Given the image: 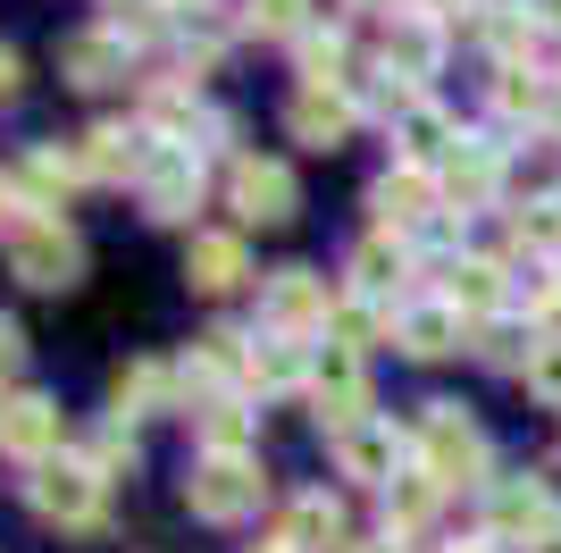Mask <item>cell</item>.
Returning a JSON list of instances; mask_svg holds the SVG:
<instances>
[{
	"instance_id": "cell-1",
	"label": "cell",
	"mask_w": 561,
	"mask_h": 553,
	"mask_svg": "<svg viewBox=\"0 0 561 553\" xmlns=\"http://www.w3.org/2000/svg\"><path fill=\"white\" fill-rule=\"evenodd\" d=\"M420 470L436 486H486V437L461 419V403H427V419H420Z\"/></svg>"
},
{
	"instance_id": "cell-2",
	"label": "cell",
	"mask_w": 561,
	"mask_h": 553,
	"mask_svg": "<svg viewBox=\"0 0 561 553\" xmlns=\"http://www.w3.org/2000/svg\"><path fill=\"white\" fill-rule=\"evenodd\" d=\"M76 269H84L76 227H59V218H25V227H18V244H9V276H18V285H34V294H68Z\"/></svg>"
},
{
	"instance_id": "cell-3",
	"label": "cell",
	"mask_w": 561,
	"mask_h": 553,
	"mask_svg": "<svg viewBox=\"0 0 561 553\" xmlns=\"http://www.w3.org/2000/svg\"><path fill=\"white\" fill-rule=\"evenodd\" d=\"M101 486H110V478H101L93 461H59V453H50V461H34L25 504L43 511V520H59V529H93V520H101Z\"/></svg>"
},
{
	"instance_id": "cell-4",
	"label": "cell",
	"mask_w": 561,
	"mask_h": 553,
	"mask_svg": "<svg viewBox=\"0 0 561 553\" xmlns=\"http://www.w3.org/2000/svg\"><path fill=\"white\" fill-rule=\"evenodd\" d=\"M185 504H193V520H243V511H260V461L252 453H202L185 478Z\"/></svg>"
},
{
	"instance_id": "cell-5",
	"label": "cell",
	"mask_w": 561,
	"mask_h": 553,
	"mask_svg": "<svg viewBox=\"0 0 561 553\" xmlns=\"http://www.w3.org/2000/svg\"><path fill=\"white\" fill-rule=\"evenodd\" d=\"M260 311H268V336H319V327L335 319V294H328V276H310V269H277L268 276V294H260Z\"/></svg>"
},
{
	"instance_id": "cell-6",
	"label": "cell",
	"mask_w": 561,
	"mask_h": 553,
	"mask_svg": "<svg viewBox=\"0 0 561 553\" xmlns=\"http://www.w3.org/2000/svg\"><path fill=\"white\" fill-rule=\"evenodd\" d=\"M310 403H319V428H328V437H352V428H360L369 386H360V352L352 345H328V361L310 369Z\"/></svg>"
},
{
	"instance_id": "cell-7",
	"label": "cell",
	"mask_w": 561,
	"mask_h": 553,
	"mask_svg": "<svg viewBox=\"0 0 561 553\" xmlns=\"http://www.w3.org/2000/svg\"><path fill=\"white\" fill-rule=\"evenodd\" d=\"M335 461H344V478H360V486H394L402 461H411V437H394L386 419H360L352 437H335Z\"/></svg>"
},
{
	"instance_id": "cell-8",
	"label": "cell",
	"mask_w": 561,
	"mask_h": 553,
	"mask_svg": "<svg viewBox=\"0 0 561 553\" xmlns=\"http://www.w3.org/2000/svg\"><path fill=\"white\" fill-rule=\"evenodd\" d=\"M50 444H59V403H50V394H9V403H0V453L50 461Z\"/></svg>"
},
{
	"instance_id": "cell-9",
	"label": "cell",
	"mask_w": 561,
	"mask_h": 553,
	"mask_svg": "<svg viewBox=\"0 0 561 553\" xmlns=\"http://www.w3.org/2000/svg\"><path fill=\"white\" fill-rule=\"evenodd\" d=\"M234 210H243L252 227L294 218V168H277V160H234Z\"/></svg>"
},
{
	"instance_id": "cell-10",
	"label": "cell",
	"mask_w": 561,
	"mask_h": 553,
	"mask_svg": "<svg viewBox=\"0 0 561 553\" xmlns=\"http://www.w3.org/2000/svg\"><path fill=\"white\" fill-rule=\"evenodd\" d=\"M193 202H202V160L193 151H160L142 168V210L151 218H193Z\"/></svg>"
},
{
	"instance_id": "cell-11",
	"label": "cell",
	"mask_w": 561,
	"mask_h": 553,
	"mask_svg": "<svg viewBox=\"0 0 561 553\" xmlns=\"http://www.w3.org/2000/svg\"><path fill=\"white\" fill-rule=\"evenodd\" d=\"M545 520H553V486H545V478H512V486H494V495H486V529L494 537H528V545H537Z\"/></svg>"
},
{
	"instance_id": "cell-12",
	"label": "cell",
	"mask_w": 561,
	"mask_h": 553,
	"mask_svg": "<svg viewBox=\"0 0 561 553\" xmlns=\"http://www.w3.org/2000/svg\"><path fill=\"white\" fill-rule=\"evenodd\" d=\"M285 126H294L310 151H335V143L352 135V101L335 84H302V92H294V110H285Z\"/></svg>"
},
{
	"instance_id": "cell-13",
	"label": "cell",
	"mask_w": 561,
	"mask_h": 553,
	"mask_svg": "<svg viewBox=\"0 0 561 553\" xmlns=\"http://www.w3.org/2000/svg\"><path fill=\"white\" fill-rule=\"evenodd\" d=\"M76 160H84V177H142L160 151H151V135H142V126H93Z\"/></svg>"
},
{
	"instance_id": "cell-14",
	"label": "cell",
	"mask_w": 561,
	"mask_h": 553,
	"mask_svg": "<svg viewBox=\"0 0 561 553\" xmlns=\"http://www.w3.org/2000/svg\"><path fill=\"white\" fill-rule=\"evenodd\" d=\"M185 276H193V294H234V285L252 276V260H243V235H193Z\"/></svg>"
},
{
	"instance_id": "cell-15",
	"label": "cell",
	"mask_w": 561,
	"mask_h": 553,
	"mask_svg": "<svg viewBox=\"0 0 561 553\" xmlns=\"http://www.w3.org/2000/svg\"><path fill=\"white\" fill-rule=\"evenodd\" d=\"M427 202H436V177H427V168H386V177L369 184V210L386 227H420Z\"/></svg>"
},
{
	"instance_id": "cell-16",
	"label": "cell",
	"mask_w": 561,
	"mask_h": 553,
	"mask_svg": "<svg viewBox=\"0 0 561 553\" xmlns=\"http://www.w3.org/2000/svg\"><path fill=\"white\" fill-rule=\"evenodd\" d=\"M394 345L411 352V361H445V352L461 345V311H453V302H420V311H402Z\"/></svg>"
},
{
	"instance_id": "cell-17",
	"label": "cell",
	"mask_w": 561,
	"mask_h": 553,
	"mask_svg": "<svg viewBox=\"0 0 561 553\" xmlns=\"http://www.w3.org/2000/svg\"><path fill=\"white\" fill-rule=\"evenodd\" d=\"M335 537H344V511H335V495H294V504H285V529H277L285 553H328Z\"/></svg>"
},
{
	"instance_id": "cell-18",
	"label": "cell",
	"mask_w": 561,
	"mask_h": 553,
	"mask_svg": "<svg viewBox=\"0 0 561 553\" xmlns=\"http://www.w3.org/2000/svg\"><path fill=\"white\" fill-rule=\"evenodd\" d=\"M59 68H68L76 92H101V84H117V76H126V43H117V34H68Z\"/></svg>"
},
{
	"instance_id": "cell-19",
	"label": "cell",
	"mask_w": 561,
	"mask_h": 553,
	"mask_svg": "<svg viewBox=\"0 0 561 553\" xmlns=\"http://www.w3.org/2000/svg\"><path fill=\"white\" fill-rule=\"evenodd\" d=\"M76 177H84V160H68V151H25L9 184H18V202H34V210H59Z\"/></svg>"
},
{
	"instance_id": "cell-20",
	"label": "cell",
	"mask_w": 561,
	"mask_h": 553,
	"mask_svg": "<svg viewBox=\"0 0 561 553\" xmlns=\"http://www.w3.org/2000/svg\"><path fill=\"white\" fill-rule=\"evenodd\" d=\"M494 177H503V160H494L486 143H453V160H445V202L478 210L494 193Z\"/></svg>"
},
{
	"instance_id": "cell-21",
	"label": "cell",
	"mask_w": 561,
	"mask_h": 553,
	"mask_svg": "<svg viewBox=\"0 0 561 553\" xmlns=\"http://www.w3.org/2000/svg\"><path fill=\"white\" fill-rule=\"evenodd\" d=\"M445 302L453 311H494V302H503V260H453L445 269Z\"/></svg>"
},
{
	"instance_id": "cell-22",
	"label": "cell",
	"mask_w": 561,
	"mask_h": 553,
	"mask_svg": "<svg viewBox=\"0 0 561 553\" xmlns=\"http://www.w3.org/2000/svg\"><path fill=\"white\" fill-rule=\"evenodd\" d=\"M436 495H445V486H436V478L420 470V461H411V470H402V478L386 486V537H402L411 520H427V511H436Z\"/></svg>"
},
{
	"instance_id": "cell-23",
	"label": "cell",
	"mask_w": 561,
	"mask_h": 553,
	"mask_svg": "<svg viewBox=\"0 0 561 553\" xmlns=\"http://www.w3.org/2000/svg\"><path fill=\"white\" fill-rule=\"evenodd\" d=\"M402 269H411L402 235H369V244L352 252V285H360V294H386V285H402Z\"/></svg>"
},
{
	"instance_id": "cell-24",
	"label": "cell",
	"mask_w": 561,
	"mask_h": 553,
	"mask_svg": "<svg viewBox=\"0 0 561 553\" xmlns=\"http://www.w3.org/2000/svg\"><path fill=\"white\" fill-rule=\"evenodd\" d=\"M402 168H427V160H436V151H445V143H453V117L445 110H436V101H427V110H411V117H402Z\"/></svg>"
},
{
	"instance_id": "cell-25",
	"label": "cell",
	"mask_w": 561,
	"mask_h": 553,
	"mask_svg": "<svg viewBox=\"0 0 561 553\" xmlns=\"http://www.w3.org/2000/svg\"><path fill=\"white\" fill-rule=\"evenodd\" d=\"M260 394H277V386H302V345L294 336H268V345L252 352V369H243Z\"/></svg>"
},
{
	"instance_id": "cell-26",
	"label": "cell",
	"mask_w": 561,
	"mask_h": 553,
	"mask_svg": "<svg viewBox=\"0 0 561 553\" xmlns=\"http://www.w3.org/2000/svg\"><path fill=\"white\" fill-rule=\"evenodd\" d=\"M193 437H202V453H252V411L243 403H210Z\"/></svg>"
},
{
	"instance_id": "cell-27",
	"label": "cell",
	"mask_w": 561,
	"mask_h": 553,
	"mask_svg": "<svg viewBox=\"0 0 561 553\" xmlns=\"http://www.w3.org/2000/svg\"><path fill=\"white\" fill-rule=\"evenodd\" d=\"M168 386H176V377H168L160 361H126L110 394H117V411H151V403H168Z\"/></svg>"
},
{
	"instance_id": "cell-28",
	"label": "cell",
	"mask_w": 561,
	"mask_h": 553,
	"mask_svg": "<svg viewBox=\"0 0 561 553\" xmlns=\"http://www.w3.org/2000/svg\"><path fill=\"white\" fill-rule=\"evenodd\" d=\"M386 68H402V84H420V76L436 68V34H427V25H394V34H386Z\"/></svg>"
},
{
	"instance_id": "cell-29",
	"label": "cell",
	"mask_w": 561,
	"mask_h": 553,
	"mask_svg": "<svg viewBox=\"0 0 561 553\" xmlns=\"http://www.w3.org/2000/svg\"><path fill=\"white\" fill-rule=\"evenodd\" d=\"M486 34H494V59H503V68H519V59H528V43H537V9H494Z\"/></svg>"
},
{
	"instance_id": "cell-30",
	"label": "cell",
	"mask_w": 561,
	"mask_h": 553,
	"mask_svg": "<svg viewBox=\"0 0 561 553\" xmlns=\"http://www.w3.org/2000/svg\"><path fill=\"white\" fill-rule=\"evenodd\" d=\"M335 68H344V34H335V25H310L302 34V76L310 84H335Z\"/></svg>"
},
{
	"instance_id": "cell-31",
	"label": "cell",
	"mask_w": 561,
	"mask_h": 553,
	"mask_svg": "<svg viewBox=\"0 0 561 553\" xmlns=\"http://www.w3.org/2000/svg\"><path fill=\"white\" fill-rule=\"evenodd\" d=\"M478 352H486L494 369H528V361H537V336H528V327H512V319H494Z\"/></svg>"
},
{
	"instance_id": "cell-32",
	"label": "cell",
	"mask_w": 561,
	"mask_h": 553,
	"mask_svg": "<svg viewBox=\"0 0 561 553\" xmlns=\"http://www.w3.org/2000/svg\"><path fill=\"white\" fill-rule=\"evenodd\" d=\"M243 25H252V34H302V0H252Z\"/></svg>"
},
{
	"instance_id": "cell-33",
	"label": "cell",
	"mask_w": 561,
	"mask_h": 553,
	"mask_svg": "<svg viewBox=\"0 0 561 553\" xmlns=\"http://www.w3.org/2000/svg\"><path fill=\"white\" fill-rule=\"evenodd\" d=\"M519 244H561V193H545V202L519 210Z\"/></svg>"
},
{
	"instance_id": "cell-34",
	"label": "cell",
	"mask_w": 561,
	"mask_h": 553,
	"mask_svg": "<svg viewBox=\"0 0 561 553\" xmlns=\"http://www.w3.org/2000/svg\"><path fill=\"white\" fill-rule=\"evenodd\" d=\"M369 336H377V311H369V302H335V345L360 352Z\"/></svg>"
},
{
	"instance_id": "cell-35",
	"label": "cell",
	"mask_w": 561,
	"mask_h": 553,
	"mask_svg": "<svg viewBox=\"0 0 561 553\" xmlns=\"http://www.w3.org/2000/svg\"><path fill=\"white\" fill-rule=\"evenodd\" d=\"M528 386H537L545 403H561V345H537V361H528Z\"/></svg>"
},
{
	"instance_id": "cell-36",
	"label": "cell",
	"mask_w": 561,
	"mask_h": 553,
	"mask_svg": "<svg viewBox=\"0 0 561 553\" xmlns=\"http://www.w3.org/2000/svg\"><path fill=\"white\" fill-rule=\"evenodd\" d=\"M84 461H93L101 478H110L117 461H135V444H126V437H117V428H110V437H93V453H84Z\"/></svg>"
},
{
	"instance_id": "cell-37",
	"label": "cell",
	"mask_w": 561,
	"mask_h": 553,
	"mask_svg": "<svg viewBox=\"0 0 561 553\" xmlns=\"http://www.w3.org/2000/svg\"><path fill=\"white\" fill-rule=\"evenodd\" d=\"M553 302H561V269H537V276H528V311H537V319H545Z\"/></svg>"
},
{
	"instance_id": "cell-38",
	"label": "cell",
	"mask_w": 561,
	"mask_h": 553,
	"mask_svg": "<svg viewBox=\"0 0 561 553\" xmlns=\"http://www.w3.org/2000/svg\"><path fill=\"white\" fill-rule=\"evenodd\" d=\"M18 361H25V336L9 319H0V386H9V377H18Z\"/></svg>"
},
{
	"instance_id": "cell-39",
	"label": "cell",
	"mask_w": 561,
	"mask_h": 553,
	"mask_svg": "<svg viewBox=\"0 0 561 553\" xmlns=\"http://www.w3.org/2000/svg\"><path fill=\"white\" fill-rule=\"evenodd\" d=\"M427 18H469V9H478V0H420Z\"/></svg>"
},
{
	"instance_id": "cell-40",
	"label": "cell",
	"mask_w": 561,
	"mask_h": 553,
	"mask_svg": "<svg viewBox=\"0 0 561 553\" xmlns=\"http://www.w3.org/2000/svg\"><path fill=\"white\" fill-rule=\"evenodd\" d=\"M18 92V50H0V101Z\"/></svg>"
},
{
	"instance_id": "cell-41",
	"label": "cell",
	"mask_w": 561,
	"mask_h": 553,
	"mask_svg": "<svg viewBox=\"0 0 561 553\" xmlns=\"http://www.w3.org/2000/svg\"><path fill=\"white\" fill-rule=\"evenodd\" d=\"M9 218H18V184L0 177V227H9Z\"/></svg>"
},
{
	"instance_id": "cell-42",
	"label": "cell",
	"mask_w": 561,
	"mask_h": 553,
	"mask_svg": "<svg viewBox=\"0 0 561 553\" xmlns=\"http://www.w3.org/2000/svg\"><path fill=\"white\" fill-rule=\"evenodd\" d=\"M352 553H402V537H377V545H352Z\"/></svg>"
},
{
	"instance_id": "cell-43",
	"label": "cell",
	"mask_w": 561,
	"mask_h": 553,
	"mask_svg": "<svg viewBox=\"0 0 561 553\" xmlns=\"http://www.w3.org/2000/svg\"><path fill=\"white\" fill-rule=\"evenodd\" d=\"M528 553H561V529H545V537H537V545H528Z\"/></svg>"
},
{
	"instance_id": "cell-44",
	"label": "cell",
	"mask_w": 561,
	"mask_h": 553,
	"mask_svg": "<svg viewBox=\"0 0 561 553\" xmlns=\"http://www.w3.org/2000/svg\"><path fill=\"white\" fill-rule=\"evenodd\" d=\"M453 553H494V537H469V545H453Z\"/></svg>"
},
{
	"instance_id": "cell-45",
	"label": "cell",
	"mask_w": 561,
	"mask_h": 553,
	"mask_svg": "<svg viewBox=\"0 0 561 553\" xmlns=\"http://www.w3.org/2000/svg\"><path fill=\"white\" fill-rule=\"evenodd\" d=\"M553 135H561V101H553Z\"/></svg>"
},
{
	"instance_id": "cell-46",
	"label": "cell",
	"mask_w": 561,
	"mask_h": 553,
	"mask_svg": "<svg viewBox=\"0 0 561 553\" xmlns=\"http://www.w3.org/2000/svg\"><path fill=\"white\" fill-rule=\"evenodd\" d=\"M252 553H285V545H252Z\"/></svg>"
},
{
	"instance_id": "cell-47",
	"label": "cell",
	"mask_w": 561,
	"mask_h": 553,
	"mask_svg": "<svg viewBox=\"0 0 561 553\" xmlns=\"http://www.w3.org/2000/svg\"><path fill=\"white\" fill-rule=\"evenodd\" d=\"M369 9H394V0H369Z\"/></svg>"
},
{
	"instance_id": "cell-48",
	"label": "cell",
	"mask_w": 561,
	"mask_h": 553,
	"mask_svg": "<svg viewBox=\"0 0 561 553\" xmlns=\"http://www.w3.org/2000/svg\"><path fill=\"white\" fill-rule=\"evenodd\" d=\"M553 18H561V0H553Z\"/></svg>"
},
{
	"instance_id": "cell-49",
	"label": "cell",
	"mask_w": 561,
	"mask_h": 553,
	"mask_svg": "<svg viewBox=\"0 0 561 553\" xmlns=\"http://www.w3.org/2000/svg\"><path fill=\"white\" fill-rule=\"evenodd\" d=\"M110 9H117V0H110Z\"/></svg>"
}]
</instances>
